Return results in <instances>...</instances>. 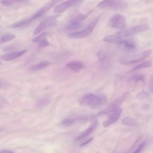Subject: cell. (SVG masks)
<instances>
[{"mask_svg":"<svg viewBox=\"0 0 153 153\" xmlns=\"http://www.w3.org/2000/svg\"><path fill=\"white\" fill-rule=\"evenodd\" d=\"M97 56L99 61L101 62L104 61L106 57V53L103 50H100L98 52Z\"/></svg>","mask_w":153,"mask_h":153,"instance_id":"cell-28","label":"cell"},{"mask_svg":"<svg viewBox=\"0 0 153 153\" xmlns=\"http://www.w3.org/2000/svg\"><path fill=\"white\" fill-rule=\"evenodd\" d=\"M49 63L47 61H43L33 66L30 68L31 71H37L46 67L49 65Z\"/></svg>","mask_w":153,"mask_h":153,"instance_id":"cell-18","label":"cell"},{"mask_svg":"<svg viewBox=\"0 0 153 153\" xmlns=\"http://www.w3.org/2000/svg\"><path fill=\"white\" fill-rule=\"evenodd\" d=\"M149 105L148 104H145L143 106V109H146L149 108Z\"/></svg>","mask_w":153,"mask_h":153,"instance_id":"cell-36","label":"cell"},{"mask_svg":"<svg viewBox=\"0 0 153 153\" xmlns=\"http://www.w3.org/2000/svg\"><path fill=\"white\" fill-rule=\"evenodd\" d=\"M61 16L57 15L47 17L38 24L35 29L34 33L36 35L53 26L56 23L58 18Z\"/></svg>","mask_w":153,"mask_h":153,"instance_id":"cell-2","label":"cell"},{"mask_svg":"<svg viewBox=\"0 0 153 153\" xmlns=\"http://www.w3.org/2000/svg\"><path fill=\"white\" fill-rule=\"evenodd\" d=\"M18 48V46L16 44H12L5 47L4 49V51L5 52H9L15 50Z\"/></svg>","mask_w":153,"mask_h":153,"instance_id":"cell-29","label":"cell"},{"mask_svg":"<svg viewBox=\"0 0 153 153\" xmlns=\"http://www.w3.org/2000/svg\"><path fill=\"white\" fill-rule=\"evenodd\" d=\"M66 66L74 72H77L84 68L85 65L81 61H75L67 64Z\"/></svg>","mask_w":153,"mask_h":153,"instance_id":"cell-16","label":"cell"},{"mask_svg":"<svg viewBox=\"0 0 153 153\" xmlns=\"http://www.w3.org/2000/svg\"><path fill=\"white\" fill-rule=\"evenodd\" d=\"M151 53V50L146 51L133 57L132 59L125 61L123 63L125 64L131 65L140 62L147 58Z\"/></svg>","mask_w":153,"mask_h":153,"instance_id":"cell-10","label":"cell"},{"mask_svg":"<svg viewBox=\"0 0 153 153\" xmlns=\"http://www.w3.org/2000/svg\"><path fill=\"white\" fill-rule=\"evenodd\" d=\"M48 34V32H44L39 35L33 38L32 41L33 43H39L44 38H47Z\"/></svg>","mask_w":153,"mask_h":153,"instance_id":"cell-25","label":"cell"},{"mask_svg":"<svg viewBox=\"0 0 153 153\" xmlns=\"http://www.w3.org/2000/svg\"><path fill=\"white\" fill-rule=\"evenodd\" d=\"M127 5L125 2L118 1H103L100 2L98 7L102 9H123L127 7Z\"/></svg>","mask_w":153,"mask_h":153,"instance_id":"cell-5","label":"cell"},{"mask_svg":"<svg viewBox=\"0 0 153 153\" xmlns=\"http://www.w3.org/2000/svg\"><path fill=\"white\" fill-rule=\"evenodd\" d=\"M125 40L120 36L116 35H109L103 39L104 42L119 45H124Z\"/></svg>","mask_w":153,"mask_h":153,"instance_id":"cell-13","label":"cell"},{"mask_svg":"<svg viewBox=\"0 0 153 153\" xmlns=\"http://www.w3.org/2000/svg\"><path fill=\"white\" fill-rule=\"evenodd\" d=\"M74 122L73 119H64L61 122V124L65 127H69L72 125Z\"/></svg>","mask_w":153,"mask_h":153,"instance_id":"cell-30","label":"cell"},{"mask_svg":"<svg viewBox=\"0 0 153 153\" xmlns=\"http://www.w3.org/2000/svg\"><path fill=\"white\" fill-rule=\"evenodd\" d=\"M87 16L82 14L75 15L66 24L65 28L68 30H74L81 28Z\"/></svg>","mask_w":153,"mask_h":153,"instance_id":"cell-4","label":"cell"},{"mask_svg":"<svg viewBox=\"0 0 153 153\" xmlns=\"http://www.w3.org/2000/svg\"><path fill=\"white\" fill-rule=\"evenodd\" d=\"M106 102L107 98L104 95H96L94 101L90 107L92 109H98L104 105Z\"/></svg>","mask_w":153,"mask_h":153,"instance_id":"cell-14","label":"cell"},{"mask_svg":"<svg viewBox=\"0 0 153 153\" xmlns=\"http://www.w3.org/2000/svg\"><path fill=\"white\" fill-rule=\"evenodd\" d=\"M122 122L124 125L130 127L134 126L137 124L136 120L129 117L124 118Z\"/></svg>","mask_w":153,"mask_h":153,"instance_id":"cell-20","label":"cell"},{"mask_svg":"<svg viewBox=\"0 0 153 153\" xmlns=\"http://www.w3.org/2000/svg\"><path fill=\"white\" fill-rule=\"evenodd\" d=\"M0 153H15L13 151L5 149L1 150Z\"/></svg>","mask_w":153,"mask_h":153,"instance_id":"cell-35","label":"cell"},{"mask_svg":"<svg viewBox=\"0 0 153 153\" xmlns=\"http://www.w3.org/2000/svg\"><path fill=\"white\" fill-rule=\"evenodd\" d=\"M127 93H125L122 96L114 101L104 109L98 114L99 115H105L114 112L120 108L121 104L127 96Z\"/></svg>","mask_w":153,"mask_h":153,"instance_id":"cell-3","label":"cell"},{"mask_svg":"<svg viewBox=\"0 0 153 153\" xmlns=\"http://www.w3.org/2000/svg\"><path fill=\"white\" fill-rule=\"evenodd\" d=\"M146 145V143L143 142L141 144L138 146L137 149L133 153H140Z\"/></svg>","mask_w":153,"mask_h":153,"instance_id":"cell-33","label":"cell"},{"mask_svg":"<svg viewBox=\"0 0 153 153\" xmlns=\"http://www.w3.org/2000/svg\"><path fill=\"white\" fill-rule=\"evenodd\" d=\"M152 65V62L150 60H147L141 63L135 67L133 69V71H136L139 69L150 67Z\"/></svg>","mask_w":153,"mask_h":153,"instance_id":"cell-21","label":"cell"},{"mask_svg":"<svg viewBox=\"0 0 153 153\" xmlns=\"http://www.w3.org/2000/svg\"><path fill=\"white\" fill-rule=\"evenodd\" d=\"M149 26L146 24H141L135 26L128 29L120 31L117 33L119 36L126 37L133 34L147 30Z\"/></svg>","mask_w":153,"mask_h":153,"instance_id":"cell-6","label":"cell"},{"mask_svg":"<svg viewBox=\"0 0 153 153\" xmlns=\"http://www.w3.org/2000/svg\"><path fill=\"white\" fill-rule=\"evenodd\" d=\"M124 45L127 49L130 50H134L136 48V43L131 40H125Z\"/></svg>","mask_w":153,"mask_h":153,"instance_id":"cell-22","label":"cell"},{"mask_svg":"<svg viewBox=\"0 0 153 153\" xmlns=\"http://www.w3.org/2000/svg\"><path fill=\"white\" fill-rule=\"evenodd\" d=\"M144 76L141 74H137L132 76L129 79V81H134L138 82L140 81H144Z\"/></svg>","mask_w":153,"mask_h":153,"instance_id":"cell-26","label":"cell"},{"mask_svg":"<svg viewBox=\"0 0 153 153\" xmlns=\"http://www.w3.org/2000/svg\"><path fill=\"white\" fill-rule=\"evenodd\" d=\"M82 1L74 0L65 1L56 6L54 9L53 12L56 14L62 13L71 7L78 5Z\"/></svg>","mask_w":153,"mask_h":153,"instance_id":"cell-8","label":"cell"},{"mask_svg":"<svg viewBox=\"0 0 153 153\" xmlns=\"http://www.w3.org/2000/svg\"><path fill=\"white\" fill-rule=\"evenodd\" d=\"M96 95L93 94H88L84 95L80 99V104L83 106H90L94 101Z\"/></svg>","mask_w":153,"mask_h":153,"instance_id":"cell-15","label":"cell"},{"mask_svg":"<svg viewBox=\"0 0 153 153\" xmlns=\"http://www.w3.org/2000/svg\"><path fill=\"white\" fill-rule=\"evenodd\" d=\"M15 35L12 34H8L4 35L1 39V44L10 41L15 38Z\"/></svg>","mask_w":153,"mask_h":153,"instance_id":"cell-23","label":"cell"},{"mask_svg":"<svg viewBox=\"0 0 153 153\" xmlns=\"http://www.w3.org/2000/svg\"><path fill=\"white\" fill-rule=\"evenodd\" d=\"M27 52L26 50L16 51L6 53L1 56V58L6 61H10L15 60L25 54Z\"/></svg>","mask_w":153,"mask_h":153,"instance_id":"cell-12","label":"cell"},{"mask_svg":"<svg viewBox=\"0 0 153 153\" xmlns=\"http://www.w3.org/2000/svg\"><path fill=\"white\" fill-rule=\"evenodd\" d=\"M61 1H50L36 13L31 17V19L33 21L40 18L58 3Z\"/></svg>","mask_w":153,"mask_h":153,"instance_id":"cell-9","label":"cell"},{"mask_svg":"<svg viewBox=\"0 0 153 153\" xmlns=\"http://www.w3.org/2000/svg\"><path fill=\"white\" fill-rule=\"evenodd\" d=\"M101 16H100L91 21L82 31L70 33L68 36L72 39H82L89 36L93 32L95 26L98 23Z\"/></svg>","mask_w":153,"mask_h":153,"instance_id":"cell-1","label":"cell"},{"mask_svg":"<svg viewBox=\"0 0 153 153\" xmlns=\"http://www.w3.org/2000/svg\"><path fill=\"white\" fill-rule=\"evenodd\" d=\"M50 44L48 41L47 38H44L39 43H38V46L41 48H44L50 45Z\"/></svg>","mask_w":153,"mask_h":153,"instance_id":"cell-31","label":"cell"},{"mask_svg":"<svg viewBox=\"0 0 153 153\" xmlns=\"http://www.w3.org/2000/svg\"><path fill=\"white\" fill-rule=\"evenodd\" d=\"M109 24L111 27L123 29L126 26L127 21L125 17L120 14H116L111 18Z\"/></svg>","mask_w":153,"mask_h":153,"instance_id":"cell-7","label":"cell"},{"mask_svg":"<svg viewBox=\"0 0 153 153\" xmlns=\"http://www.w3.org/2000/svg\"><path fill=\"white\" fill-rule=\"evenodd\" d=\"M149 89L150 91L153 93V83L151 85Z\"/></svg>","mask_w":153,"mask_h":153,"instance_id":"cell-37","label":"cell"},{"mask_svg":"<svg viewBox=\"0 0 153 153\" xmlns=\"http://www.w3.org/2000/svg\"><path fill=\"white\" fill-rule=\"evenodd\" d=\"M50 101L46 98H44L38 100L36 104V107L37 108H42L49 104Z\"/></svg>","mask_w":153,"mask_h":153,"instance_id":"cell-24","label":"cell"},{"mask_svg":"<svg viewBox=\"0 0 153 153\" xmlns=\"http://www.w3.org/2000/svg\"><path fill=\"white\" fill-rule=\"evenodd\" d=\"M93 139L94 138L93 137L91 138L90 139L87 141L86 142H85L83 143H82L80 145V146H83L88 144L90 143L93 140Z\"/></svg>","mask_w":153,"mask_h":153,"instance_id":"cell-34","label":"cell"},{"mask_svg":"<svg viewBox=\"0 0 153 153\" xmlns=\"http://www.w3.org/2000/svg\"><path fill=\"white\" fill-rule=\"evenodd\" d=\"M97 127L94 125L91 124L89 127L84 133L80 135L76 138L77 140H81L90 135L96 128Z\"/></svg>","mask_w":153,"mask_h":153,"instance_id":"cell-19","label":"cell"},{"mask_svg":"<svg viewBox=\"0 0 153 153\" xmlns=\"http://www.w3.org/2000/svg\"><path fill=\"white\" fill-rule=\"evenodd\" d=\"M24 1H7V0H4L1 1V3L3 5L6 6H9L14 5L17 3L20 2Z\"/></svg>","mask_w":153,"mask_h":153,"instance_id":"cell-27","label":"cell"},{"mask_svg":"<svg viewBox=\"0 0 153 153\" xmlns=\"http://www.w3.org/2000/svg\"><path fill=\"white\" fill-rule=\"evenodd\" d=\"M122 111L120 108L109 116L107 119L103 123V126L104 128H107L110 125L115 123L120 117Z\"/></svg>","mask_w":153,"mask_h":153,"instance_id":"cell-11","label":"cell"},{"mask_svg":"<svg viewBox=\"0 0 153 153\" xmlns=\"http://www.w3.org/2000/svg\"><path fill=\"white\" fill-rule=\"evenodd\" d=\"M32 21H33L30 17L12 24L11 27L13 28H17L25 26L29 24Z\"/></svg>","mask_w":153,"mask_h":153,"instance_id":"cell-17","label":"cell"},{"mask_svg":"<svg viewBox=\"0 0 153 153\" xmlns=\"http://www.w3.org/2000/svg\"><path fill=\"white\" fill-rule=\"evenodd\" d=\"M149 96V94L146 92H142L140 93L137 96L139 99H143L147 98Z\"/></svg>","mask_w":153,"mask_h":153,"instance_id":"cell-32","label":"cell"}]
</instances>
